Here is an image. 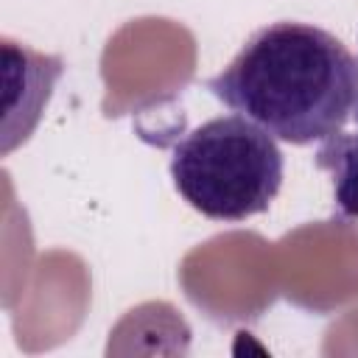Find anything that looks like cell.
Instances as JSON below:
<instances>
[{"mask_svg":"<svg viewBox=\"0 0 358 358\" xmlns=\"http://www.w3.org/2000/svg\"><path fill=\"white\" fill-rule=\"evenodd\" d=\"M207 90L277 140L310 145L350 120L358 59L330 31L280 20L257 28Z\"/></svg>","mask_w":358,"mask_h":358,"instance_id":"1","label":"cell"},{"mask_svg":"<svg viewBox=\"0 0 358 358\" xmlns=\"http://www.w3.org/2000/svg\"><path fill=\"white\" fill-rule=\"evenodd\" d=\"M352 117H355V123H358V101H355V109H352Z\"/></svg>","mask_w":358,"mask_h":358,"instance_id":"5","label":"cell"},{"mask_svg":"<svg viewBox=\"0 0 358 358\" xmlns=\"http://www.w3.org/2000/svg\"><path fill=\"white\" fill-rule=\"evenodd\" d=\"M3 62H6V67L14 70V73H6V90H22L20 106L11 115H6L3 126H8L14 120V115L22 112V134L28 140V134L39 123V117L53 95V87H56L64 64L59 56L36 53L28 45H17L11 39H3Z\"/></svg>","mask_w":358,"mask_h":358,"instance_id":"3","label":"cell"},{"mask_svg":"<svg viewBox=\"0 0 358 358\" xmlns=\"http://www.w3.org/2000/svg\"><path fill=\"white\" fill-rule=\"evenodd\" d=\"M285 157L277 137L243 115H218L190 129L171 151L176 193L213 221L266 213L282 187Z\"/></svg>","mask_w":358,"mask_h":358,"instance_id":"2","label":"cell"},{"mask_svg":"<svg viewBox=\"0 0 358 358\" xmlns=\"http://www.w3.org/2000/svg\"><path fill=\"white\" fill-rule=\"evenodd\" d=\"M319 171L330 173L333 213L341 221H358V134L336 131L313 154Z\"/></svg>","mask_w":358,"mask_h":358,"instance_id":"4","label":"cell"}]
</instances>
